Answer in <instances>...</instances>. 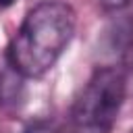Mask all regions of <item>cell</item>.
<instances>
[{
    "instance_id": "5b68a950",
    "label": "cell",
    "mask_w": 133,
    "mask_h": 133,
    "mask_svg": "<svg viewBox=\"0 0 133 133\" xmlns=\"http://www.w3.org/2000/svg\"><path fill=\"white\" fill-rule=\"evenodd\" d=\"M25 133H54V131H50V129H42V127H35V129H29V131H25Z\"/></svg>"
},
{
    "instance_id": "277c9868",
    "label": "cell",
    "mask_w": 133,
    "mask_h": 133,
    "mask_svg": "<svg viewBox=\"0 0 133 133\" xmlns=\"http://www.w3.org/2000/svg\"><path fill=\"white\" fill-rule=\"evenodd\" d=\"M17 0H0V10H4V8H8V6H12Z\"/></svg>"
},
{
    "instance_id": "7a4b0ae2",
    "label": "cell",
    "mask_w": 133,
    "mask_h": 133,
    "mask_svg": "<svg viewBox=\"0 0 133 133\" xmlns=\"http://www.w3.org/2000/svg\"><path fill=\"white\" fill-rule=\"evenodd\" d=\"M127 77L116 66H96L73 102L71 123L75 133H110L125 102Z\"/></svg>"
},
{
    "instance_id": "8992f818",
    "label": "cell",
    "mask_w": 133,
    "mask_h": 133,
    "mask_svg": "<svg viewBox=\"0 0 133 133\" xmlns=\"http://www.w3.org/2000/svg\"><path fill=\"white\" fill-rule=\"evenodd\" d=\"M131 133H133V131H131Z\"/></svg>"
},
{
    "instance_id": "3957f363",
    "label": "cell",
    "mask_w": 133,
    "mask_h": 133,
    "mask_svg": "<svg viewBox=\"0 0 133 133\" xmlns=\"http://www.w3.org/2000/svg\"><path fill=\"white\" fill-rule=\"evenodd\" d=\"M98 52L108 58V62L102 66H116L125 71V64L133 58V21L118 19L110 23L104 31Z\"/></svg>"
},
{
    "instance_id": "6da1fadb",
    "label": "cell",
    "mask_w": 133,
    "mask_h": 133,
    "mask_svg": "<svg viewBox=\"0 0 133 133\" xmlns=\"http://www.w3.org/2000/svg\"><path fill=\"white\" fill-rule=\"evenodd\" d=\"M75 10L62 0H42L27 10L6 46L8 66L25 79L46 75L75 33Z\"/></svg>"
}]
</instances>
